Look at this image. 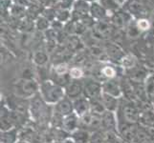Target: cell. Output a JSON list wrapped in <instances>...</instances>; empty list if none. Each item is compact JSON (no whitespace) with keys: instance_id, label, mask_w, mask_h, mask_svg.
Returning <instances> with one entry per match:
<instances>
[{"instance_id":"cell-5","label":"cell","mask_w":154,"mask_h":143,"mask_svg":"<svg viewBox=\"0 0 154 143\" xmlns=\"http://www.w3.org/2000/svg\"><path fill=\"white\" fill-rule=\"evenodd\" d=\"M99 2L107 12H113V13L119 10L121 5L125 4L122 0H99Z\"/></svg>"},{"instance_id":"cell-18","label":"cell","mask_w":154,"mask_h":143,"mask_svg":"<svg viewBox=\"0 0 154 143\" xmlns=\"http://www.w3.org/2000/svg\"><path fill=\"white\" fill-rule=\"evenodd\" d=\"M122 1H124V2L125 3V2H126V0H122Z\"/></svg>"},{"instance_id":"cell-7","label":"cell","mask_w":154,"mask_h":143,"mask_svg":"<svg viewBox=\"0 0 154 143\" xmlns=\"http://www.w3.org/2000/svg\"><path fill=\"white\" fill-rule=\"evenodd\" d=\"M70 17H72V13H70L69 10H63V9L57 10L56 19L58 22H64V21L69 20Z\"/></svg>"},{"instance_id":"cell-9","label":"cell","mask_w":154,"mask_h":143,"mask_svg":"<svg viewBox=\"0 0 154 143\" xmlns=\"http://www.w3.org/2000/svg\"><path fill=\"white\" fill-rule=\"evenodd\" d=\"M56 14H57V10L54 9H46L43 12V16L45 18H47L49 21H53L56 18Z\"/></svg>"},{"instance_id":"cell-8","label":"cell","mask_w":154,"mask_h":143,"mask_svg":"<svg viewBox=\"0 0 154 143\" xmlns=\"http://www.w3.org/2000/svg\"><path fill=\"white\" fill-rule=\"evenodd\" d=\"M50 26V22L49 20L45 18L44 16H40L36 19V27H38V30H47L48 27Z\"/></svg>"},{"instance_id":"cell-10","label":"cell","mask_w":154,"mask_h":143,"mask_svg":"<svg viewBox=\"0 0 154 143\" xmlns=\"http://www.w3.org/2000/svg\"><path fill=\"white\" fill-rule=\"evenodd\" d=\"M76 0H60V9L69 10L74 6Z\"/></svg>"},{"instance_id":"cell-4","label":"cell","mask_w":154,"mask_h":143,"mask_svg":"<svg viewBox=\"0 0 154 143\" xmlns=\"http://www.w3.org/2000/svg\"><path fill=\"white\" fill-rule=\"evenodd\" d=\"M90 16L97 21L107 18V10H106L100 2H93L90 4Z\"/></svg>"},{"instance_id":"cell-2","label":"cell","mask_w":154,"mask_h":143,"mask_svg":"<svg viewBox=\"0 0 154 143\" xmlns=\"http://www.w3.org/2000/svg\"><path fill=\"white\" fill-rule=\"evenodd\" d=\"M73 21H79L90 15V4L86 0H76L72 10Z\"/></svg>"},{"instance_id":"cell-12","label":"cell","mask_w":154,"mask_h":143,"mask_svg":"<svg viewBox=\"0 0 154 143\" xmlns=\"http://www.w3.org/2000/svg\"><path fill=\"white\" fill-rule=\"evenodd\" d=\"M103 75H105L106 76L112 77L115 75V70L112 67H105L103 70Z\"/></svg>"},{"instance_id":"cell-17","label":"cell","mask_w":154,"mask_h":143,"mask_svg":"<svg viewBox=\"0 0 154 143\" xmlns=\"http://www.w3.org/2000/svg\"><path fill=\"white\" fill-rule=\"evenodd\" d=\"M87 2H91V3H93V2H97V0H86Z\"/></svg>"},{"instance_id":"cell-16","label":"cell","mask_w":154,"mask_h":143,"mask_svg":"<svg viewBox=\"0 0 154 143\" xmlns=\"http://www.w3.org/2000/svg\"><path fill=\"white\" fill-rule=\"evenodd\" d=\"M149 20H150V23H151V28L154 29V10H152L150 15H149Z\"/></svg>"},{"instance_id":"cell-11","label":"cell","mask_w":154,"mask_h":143,"mask_svg":"<svg viewBox=\"0 0 154 143\" xmlns=\"http://www.w3.org/2000/svg\"><path fill=\"white\" fill-rule=\"evenodd\" d=\"M70 75L74 78H79V77L82 76V72L81 69H79V68H73V69H71V71H70Z\"/></svg>"},{"instance_id":"cell-3","label":"cell","mask_w":154,"mask_h":143,"mask_svg":"<svg viewBox=\"0 0 154 143\" xmlns=\"http://www.w3.org/2000/svg\"><path fill=\"white\" fill-rule=\"evenodd\" d=\"M131 18L132 15L128 12H126L125 10H119L111 16V21L117 27L122 28L125 27L127 23H129L131 21Z\"/></svg>"},{"instance_id":"cell-6","label":"cell","mask_w":154,"mask_h":143,"mask_svg":"<svg viewBox=\"0 0 154 143\" xmlns=\"http://www.w3.org/2000/svg\"><path fill=\"white\" fill-rule=\"evenodd\" d=\"M136 26L137 28L140 30V31H146L151 29V23L149 18L147 17H143V18H138L136 20Z\"/></svg>"},{"instance_id":"cell-14","label":"cell","mask_w":154,"mask_h":143,"mask_svg":"<svg viewBox=\"0 0 154 143\" xmlns=\"http://www.w3.org/2000/svg\"><path fill=\"white\" fill-rule=\"evenodd\" d=\"M133 58L131 56H126L125 58H124V65L126 67H131L133 64Z\"/></svg>"},{"instance_id":"cell-1","label":"cell","mask_w":154,"mask_h":143,"mask_svg":"<svg viewBox=\"0 0 154 143\" xmlns=\"http://www.w3.org/2000/svg\"><path fill=\"white\" fill-rule=\"evenodd\" d=\"M125 10L132 16L143 18L150 15L152 10L148 9L142 0H126L125 3Z\"/></svg>"},{"instance_id":"cell-15","label":"cell","mask_w":154,"mask_h":143,"mask_svg":"<svg viewBox=\"0 0 154 143\" xmlns=\"http://www.w3.org/2000/svg\"><path fill=\"white\" fill-rule=\"evenodd\" d=\"M142 1L144 2V4L149 10H154V0H142Z\"/></svg>"},{"instance_id":"cell-13","label":"cell","mask_w":154,"mask_h":143,"mask_svg":"<svg viewBox=\"0 0 154 143\" xmlns=\"http://www.w3.org/2000/svg\"><path fill=\"white\" fill-rule=\"evenodd\" d=\"M67 71V66L65 64H60L58 65L56 69V72L58 73V75H62V73H64L65 72Z\"/></svg>"}]
</instances>
